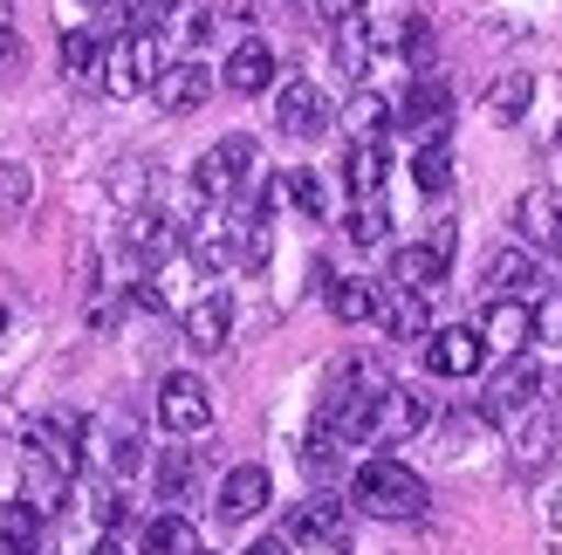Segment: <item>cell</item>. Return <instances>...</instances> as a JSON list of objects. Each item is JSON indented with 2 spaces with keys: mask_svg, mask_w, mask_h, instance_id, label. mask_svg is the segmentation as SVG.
<instances>
[{
  "mask_svg": "<svg viewBox=\"0 0 562 555\" xmlns=\"http://www.w3.org/2000/svg\"><path fill=\"white\" fill-rule=\"evenodd\" d=\"M426 501H432V487L418 480L405 460L378 453V460L350 466V508H357V514H378V521H418V514H426Z\"/></svg>",
  "mask_w": 562,
  "mask_h": 555,
  "instance_id": "1",
  "label": "cell"
},
{
  "mask_svg": "<svg viewBox=\"0 0 562 555\" xmlns=\"http://www.w3.org/2000/svg\"><path fill=\"white\" fill-rule=\"evenodd\" d=\"M158 69H165V35H124L117 48H103V76L97 82L117 103H131V97H145L158 82Z\"/></svg>",
  "mask_w": 562,
  "mask_h": 555,
  "instance_id": "2",
  "label": "cell"
},
{
  "mask_svg": "<svg viewBox=\"0 0 562 555\" xmlns=\"http://www.w3.org/2000/svg\"><path fill=\"white\" fill-rule=\"evenodd\" d=\"M350 529H357L350 501H336V494H308V501L289 508V529H281V542H302V548L344 555V548H350Z\"/></svg>",
  "mask_w": 562,
  "mask_h": 555,
  "instance_id": "3",
  "label": "cell"
},
{
  "mask_svg": "<svg viewBox=\"0 0 562 555\" xmlns=\"http://www.w3.org/2000/svg\"><path fill=\"white\" fill-rule=\"evenodd\" d=\"M247 172H255V137H220L213 151H200V165H192V192H200L206 206H220V200H240V185H247Z\"/></svg>",
  "mask_w": 562,
  "mask_h": 555,
  "instance_id": "4",
  "label": "cell"
},
{
  "mask_svg": "<svg viewBox=\"0 0 562 555\" xmlns=\"http://www.w3.org/2000/svg\"><path fill=\"white\" fill-rule=\"evenodd\" d=\"M432 392H418V384H391V392L378 398L371 411V446H405V439H418L432 426Z\"/></svg>",
  "mask_w": 562,
  "mask_h": 555,
  "instance_id": "5",
  "label": "cell"
},
{
  "mask_svg": "<svg viewBox=\"0 0 562 555\" xmlns=\"http://www.w3.org/2000/svg\"><path fill=\"white\" fill-rule=\"evenodd\" d=\"M542 405V364L536 356H508V364L494 371L487 398H481V419H521V411Z\"/></svg>",
  "mask_w": 562,
  "mask_h": 555,
  "instance_id": "6",
  "label": "cell"
},
{
  "mask_svg": "<svg viewBox=\"0 0 562 555\" xmlns=\"http://www.w3.org/2000/svg\"><path fill=\"white\" fill-rule=\"evenodd\" d=\"M391 124L412 131L418 145H426V137H446V124H453V90H446L439 76H418L412 90L391 103Z\"/></svg>",
  "mask_w": 562,
  "mask_h": 555,
  "instance_id": "7",
  "label": "cell"
},
{
  "mask_svg": "<svg viewBox=\"0 0 562 555\" xmlns=\"http://www.w3.org/2000/svg\"><path fill=\"white\" fill-rule=\"evenodd\" d=\"M158 426L165 432H179V439H192V432H206L213 426V392L192 371H172L158 384Z\"/></svg>",
  "mask_w": 562,
  "mask_h": 555,
  "instance_id": "8",
  "label": "cell"
},
{
  "mask_svg": "<svg viewBox=\"0 0 562 555\" xmlns=\"http://www.w3.org/2000/svg\"><path fill=\"white\" fill-rule=\"evenodd\" d=\"M151 97H158L165 117H192V110L213 97V69L200 63V55H179V63H165V69H158Z\"/></svg>",
  "mask_w": 562,
  "mask_h": 555,
  "instance_id": "9",
  "label": "cell"
},
{
  "mask_svg": "<svg viewBox=\"0 0 562 555\" xmlns=\"http://www.w3.org/2000/svg\"><path fill=\"white\" fill-rule=\"evenodd\" d=\"M473 329H481L487 356H521L528 343H536V322H528V302H521V295H494Z\"/></svg>",
  "mask_w": 562,
  "mask_h": 555,
  "instance_id": "10",
  "label": "cell"
},
{
  "mask_svg": "<svg viewBox=\"0 0 562 555\" xmlns=\"http://www.w3.org/2000/svg\"><path fill=\"white\" fill-rule=\"evenodd\" d=\"M515 234H521L528 254H555V247H562V192L528 185L515 200Z\"/></svg>",
  "mask_w": 562,
  "mask_h": 555,
  "instance_id": "11",
  "label": "cell"
},
{
  "mask_svg": "<svg viewBox=\"0 0 562 555\" xmlns=\"http://www.w3.org/2000/svg\"><path fill=\"white\" fill-rule=\"evenodd\" d=\"M481 364H487V343H481L473 322H453V329H432L426 337V371L432 377H473Z\"/></svg>",
  "mask_w": 562,
  "mask_h": 555,
  "instance_id": "12",
  "label": "cell"
},
{
  "mask_svg": "<svg viewBox=\"0 0 562 555\" xmlns=\"http://www.w3.org/2000/svg\"><path fill=\"white\" fill-rule=\"evenodd\" d=\"M274 124H281V137H323V124H329V110H323V90L308 76H289L274 90Z\"/></svg>",
  "mask_w": 562,
  "mask_h": 555,
  "instance_id": "13",
  "label": "cell"
},
{
  "mask_svg": "<svg viewBox=\"0 0 562 555\" xmlns=\"http://www.w3.org/2000/svg\"><path fill=\"white\" fill-rule=\"evenodd\" d=\"M220 82H227L234 97H261L268 82H281V63H274V48H268L261 35L234 42V55H227V63H220Z\"/></svg>",
  "mask_w": 562,
  "mask_h": 555,
  "instance_id": "14",
  "label": "cell"
},
{
  "mask_svg": "<svg viewBox=\"0 0 562 555\" xmlns=\"http://www.w3.org/2000/svg\"><path fill=\"white\" fill-rule=\"evenodd\" d=\"M227 337H234V295L213 288V295H200L186 309V343L200 350V356H220V350H227Z\"/></svg>",
  "mask_w": 562,
  "mask_h": 555,
  "instance_id": "15",
  "label": "cell"
},
{
  "mask_svg": "<svg viewBox=\"0 0 562 555\" xmlns=\"http://www.w3.org/2000/svg\"><path fill=\"white\" fill-rule=\"evenodd\" d=\"M213 501H220V521H255V514L274 501V480H268V466H255V460H247V466H234V474L220 480V494H213Z\"/></svg>",
  "mask_w": 562,
  "mask_h": 555,
  "instance_id": "16",
  "label": "cell"
},
{
  "mask_svg": "<svg viewBox=\"0 0 562 555\" xmlns=\"http://www.w3.org/2000/svg\"><path fill=\"white\" fill-rule=\"evenodd\" d=\"M69 480H76V474H63V466H55L48 453H35V446H21V501L35 508L42 521H48L55 508H63V501H69Z\"/></svg>",
  "mask_w": 562,
  "mask_h": 555,
  "instance_id": "17",
  "label": "cell"
},
{
  "mask_svg": "<svg viewBox=\"0 0 562 555\" xmlns=\"http://www.w3.org/2000/svg\"><path fill=\"white\" fill-rule=\"evenodd\" d=\"M384 337H398V343H412V337H432V302L426 295H412V288H378V316H371Z\"/></svg>",
  "mask_w": 562,
  "mask_h": 555,
  "instance_id": "18",
  "label": "cell"
},
{
  "mask_svg": "<svg viewBox=\"0 0 562 555\" xmlns=\"http://www.w3.org/2000/svg\"><path fill=\"white\" fill-rule=\"evenodd\" d=\"M27 446L48 453L63 474H76L82 466V426L69 419V411H42V419H27Z\"/></svg>",
  "mask_w": 562,
  "mask_h": 555,
  "instance_id": "19",
  "label": "cell"
},
{
  "mask_svg": "<svg viewBox=\"0 0 562 555\" xmlns=\"http://www.w3.org/2000/svg\"><path fill=\"white\" fill-rule=\"evenodd\" d=\"M446 282V261L432 254L426 240L418 247H398V254H391V268H384V288H412V295H432Z\"/></svg>",
  "mask_w": 562,
  "mask_h": 555,
  "instance_id": "20",
  "label": "cell"
},
{
  "mask_svg": "<svg viewBox=\"0 0 562 555\" xmlns=\"http://www.w3.org/2000/svg\"><path fill=\"white\" fill-rule=\"evenodd\" d=\"M200 474H206V466H200L192 446H165V460H158V501L172 514H186V501L200 494Z\"/></svg>",
  "mask_w": 562,
  "mask_h": 555,
  "instance_id": "21",
  "label": "cell"
},
{
  "mask_svg": "<svg viewBox=\"0 0 562 555\" xmlns=\"http://www.w3.org/2000/svg\"><path fill=\"white\" fill-rule=\"evenodd\" d=\"M124 247H131V261L158 268V261H172V254H179V227H172L165 213H131V227H124Z\"/></svg>",
  "mask_w": 562,
  "mask_h": 555,
  "instance_id": "22",
  "label": "cell"
},
{
  "mask_svg": "<svg viewBox=\"0 0 562 555\" xmlns=\"http://www.w3.org/2000/svg\"><path fill=\"white\" fill-rule=\"evenodd\" d=\"M329 35H336V69H344V76H363V69H371V55H378V27L363 21V14L336 21Z\"/></svg>",
  "mask_w": 562,
  "mask_h": 555,
  "instance_id": "23",
  "label": "cell"
},
{
  "mask_svg": "<svg viewBox=\"0 0 562 555\" xmlns=\"http://www.w3.org/2000/svg\"><path fill=\"white\" fill-rule=\"evenodd\" d=\"M555 446H562V398H555L549 411H536V419H528L521 446H515V466H521V474H536V466H542Z\"/></svg>",
  "mask_w": 562,
  "mask_h": 555,
  "instance_id": "24",
  "label": "cell"
},
{
  "mask_svg": "<svg viewBox=\"0 0 562 555\" xmlns=\"http://www.w3.org/2000/svg\"><path fill=\"white\" fill-rule=\"evenodd\" d=\"M412 185L426 192V200L453 192V145H446V137H426V145L412 151Z\"/></svg>",
  "mask_w": 562,
  "mask_h": 555,
  "instance_id": "25",
  "label": "cell"
},
{
  "mask_svg": "<svg viewBox=\"0 0 562 555\" xmlns=\"http://www.w3.org/2000/svg\"><path fill=\"white\" fill-rule=\"evenodd\" d=\"M192 548H200V535H192V521L172 514V508L151 514V521H145V535H137V555H192Z\"/></svg>",
  "mask_w": 562,
  "mask_h": 555,
  "instance_id": "26",
  "label": "cell"
},
{
  "mask_svg": "<svg viewBox=\"0 0 562 555\" xmlns=\"http://www.w3.org/2000/svg\"><path fill=\"white\" fill-rule=\"evenodd\" d=\"M542 282V268H536V254H528V247H501V254L487 261V288L494 295H528Z\"/></svg>",
  "mask_w": 562,
  "mask_h": 555,
  "instance_id": "27",
  "label": "cell"
},
{
  "mask_svg": "<svg viewBox=\"0 0 562 555\" xmlns=\"http://www.w3.org/2000/svg\"><path fill=\"white\" fill-rule=\"evenodd\" d=\"M344 124H350V137H357V145H384V131H391V97H378V90H357V97L344 103Z\"/></svg>",
  "mask_w": 562,
  "mask_h": 555,
  "instance_id": "28",
  "label": "cell"
},
{
  "mask_svg": "<svg viewBox=\"0 0 562 555\" xmlns=\"http://www.w3.org/2000/svg\"><path fill=\"white\" fill-rule=\"evenodd\" d=\"M384 172H391L384 145H350V165H344L350 200H384Z\"/></svg>",
  "mask_w": 562,
  "mask_h": 555,
  "instance_id": "29",
  "label": "cell"
},
{
  "mask_svg": "<svg viewBox=\"0 0 562 555\" xmlns=\"http://www.w3.org/2000/svg\"><path fill=\"white\" fill-rule=\"evenodd\" d=\"M528 97H536V76H528V69H508V76L487 90V117H494V124H521Z\"/></svg>",
  "mask_w": 562,
  "mask_h": 555,
  "instance_id": "30",
  "label": "cell"
},
{
  "mask_svg": "<svg viewBox=\"0 0 562 555\" xmlns=\"http://www.w3.org/2000/svg\"><path fill=\"white\" fill-rule=\"evenodd\" d=\"M329 316L336 322H371L378 316V282H357V274L329 282Z\"/></svg>",
  "mask_w": 562,
  "mask_h": 555,
  "instance_id": "31",
  "label": "cell"
},
{
  "mask_svg": "<svg viewBox=\"0 0 562 555\" xmlns=\"http://www.w3.org/2000/svg\"><path fill=\"white\" fill-rule=\"evenodd\" d=\"M63 76L69 82H97L103 76V42L90 35V27H69L63 35Z\"/></svg>",
  "mask_w": 562,
  "mask_h": 555,
  "instance_id": "32",
  "label": "cell"
},
{
  "mask_svg": "<svg viewBox=\"0 0 562 555\" xmlns=\"http://www.w3.org/2000/svg\"><path fill=\"white\" fill-rule=\"evenodd\" d=\"M0 542H8L14 555H42V514L27 501H8L0 508Z\"/></svg>",
  "mask_w": 562,
  "mask_h": 555,
  "instance_id": "33",
  "label": "cell"
},
{
  "mask_svg": "<svg viewBox=\"0 0 562 555\" xmlns=\"http://www.w3.org/2000/svg\"><path fill=\"white\" fill-rule=\"evenodd\" d=\"M274 185H281V200H289L302 219H323V213H329V192H323V179H316V172H281Z\"/></svg>",
  "mask_w": 562,
  "mask_h": 555,
  "instance_id": "34",
  "label": "cell"
},
{
  "mask_svg": "<svg viewBox=\"0 0 562 555\" xmlns=\"http://www.w3.org/2000/svg\"><path fill=\"white\" fill-rule=\"evenodd\" d=\"M344 234H350L357 247H378V240L391 234V213H384V200H350V213H344Z\"/></svg>",
  "mask_w": 562,
  "mask_h": 555,
  "instance_id": "35",
  "label": "cell"
},
{
  "mask_svg": "<svg viewBox=\"0 0 562 555\" xmlns=\"http://www.w3.org/2000/svg\"><path fill=\"white\" fill-rule=\"evenodd\" d=\"M97 460L110 466V474H137L145 446H137V432H131V426H110V432H97Z\"/></svg>",
  "mask_w": 562,
  "mask_h": 555,
  "instance_id": "36",
  "label": "cell"
},
{
  "mask_svg": "<svg viewBox=\"0 0 562 555\" xmlns=\"http://www.w3.org/2000/svg\"><path fill=\"white\" fill-rule=\"evenodd\" d=\"M27 200H35V172L8 158V165H0V227H8V219H21Z\"/></svg>",
  "mask_w": 562,
  "mask_h": 555,
  "instance_id": "37",
  "label": "cell"
},
{
  "mask_svg": "<svg viewBox=\"0 0 562 555\" xmlns=\"http://www.w3.org/2000/svg\"><path fill=\"white\" fill-rule=\"evenodd\" d=\"M398 48H405V63H412V76H432V63H439V42H432V27L426 21H405L398 27Z\"/></svg>",
  "mask_w": 562,
  "mask_h": 555,
  "instance_id": "38",
  "label": "cell"
},
{
  "mask_svg": "<svg viewBox=\"0 0 562 555\" xmlns=\"http://www.w3.org/2000/svg\"><path fill=\"white\" fill-rule=\"evenodd\" d=\"M82 501H90V521H97V529H124V521H131L124 494L110 487V480H90V487H82Z\"/></svg>",
  "mask_w": 562,
  "mask_h": 555,
  "instance_id": "39",
  "label": "cell"
},
{
  "mask_svg": "<svg viewBox=\"0 0 562 555\" xmlns=\"http://www.w3.org/2000/svg\"><path fill=\"white\" fill-rule=\"evenodd\" d=\"M302 466H308V474H323V480H329L336 466H344V439H336V432H323V426H316V432L302 439Z\"/></svg>",
  "mask_w": 562,
  "mask_h": 555,
  "instance_id": "40",
  "label": "cell"
},
{
  "mask_svg": "<svg viewBox=\"0 0 562 555\" xmlns=\"http://www.w3.org/2000/svg\"><path fill=\"white\" fill-rule=\"evenodd\" d=\"M528 322H536V343L562 350V288H549L542 302H528Z\"/></svg>",
  "mask_w": 562,
  "mask_h": 555,
  "instance_id": "41",
  "label": "cell"
},
{
  "mask_svg": "<svg viewBox=\"0 0 562 555\" xmlns=\"http://www.w3.org/2000/svg\"><path fill=\"white\" fill-rule=\"evenodd\" d=\"M124 302H131V309H145V316H165V309H172V295H165L158 274H137V282L124 288Z\"/></svg>",
  "mask_w": 562,
  "mask_h": 555,
  "instance_id": "42",
  "label": "cell"
},
{
  "mask_svg": "<svg viewBox=\"0 0 562 555\" xmlns=\"http://www.w3.org/2000/svg\"><path fill=\"white\" fill-rule=\"evenodd\" d=\"M357 14V0H302V21L308 27H336V21H350Z\"/></svg>",
  "mask_w": 562,
  "mask_h": 555,
  "instance_id": "43",
  "label": "cell"
},
{
  "mask_svg": "<svg viewBox=\"0 0 562 555\" xmlns=\"http://www.w3.org/2000/svg\"><path fill=\"white\" fill-rule=\"evenodd\" d=\"M453 240H460V234H453V219H439V227L426 234V247H432V254H439V261H453Z\"/></svg>",
  "mask_w": 562,
  "mask_h": 555,
  "instance_id": "44",
  "label": "cell"
},
{
  "mask_svg": "<svg viewBox=\"0 0 562 555\" xmlns=\"http://www.w3.org/2000/svg\"><path fill=\"white\" fill-rule=\"evenodd\" d=\"M14 69H21V42L0 35V76H14Z\"/></svg>",
  "mask_w": 562,
  "mask_h": 555,
  "instance_id": "45",
  "label": "cell"
},
{
  "mask_svg": "<svg viewBox=\"0 0 562 555\" xmlns=\"http://www.w3.org/2000/svg\"><path fill=\"white\" fill-rule=\"evenodd\" d=\"M247 555H289V542H281V535H268V542H255Z\"/></svg>",
  "mask_w": 562,
  "mask_h": 555,
  "instance_id": "46",
  "label": "cell"
},
{
  "mask_svg": "<svg viewBox=\"0 0 562 555\" xmlns=\"http://www.w3.org/2000/svg\"><path fill=\"white\" fill-rule=\"evenodd\" d=\"M549 529H562V487H555V501H549Z\"/></svg>",
  "mask_w": 562,
  "mask_h": 555,
  "instance_id": "47",
  "label": "cell"
},
{
  "mask_svg": "<svg viewBox=\"0 0 562 555\" xmlns=\"http://www.w3.org/2000/svg\"><path fill=\"white\" fill-rule=\"evenodd\" d=\"M90 555H124V548H117V542H97V548H90Z\"/></svg>",
  "mask_w": 562,
  "mask_h": 555,
  "instance_id": "48",
  "label": "cell"
},
{
  "mask_svg": "<svg viewBox=\"0 0 562 555\" xmlns=\"http://www.w3.org/2000/svg\"><path fill=\"white\" fill-rule=\"evenodd\" d=\"M0 35H8V0H0Z\"/></svg>",
  "mask_w": 562,
  "mask_h": 555,
  "instance_id": "49",
  "label": "cell"
},
{
  "mask_svg": "<svg viewBox=\"0 0 562 555\" xmlns=\"http://www.w3.org/2000/svg\"><path fill=\"white\" fill-rule=\"evenodd\" d=\"M0 337H8V309H0Z\"/></svg>",
  "mask_w": 562,
  "mask_h": 555,
  "instance_id": "50",
  "label": "cell"
},
{
  "mask_svg": "<svg viewBox=\"0 0 562 555\" xmlns=\"http://www.w3.org/2000/svg\"><path fill=\"white\" fill-rule=\"evenodd\" d=\"M192 555H206V548H192Z\"/></svg>",
  "mask_w": 562,
  "mask_h": 555,
  "instance_id": "51",
  "label": "cell"
},
{
  "mask_svg": "<svg viewBox=\"0 0 562 555\" xmlns=\"http://www.w3.org/2000/svg\"><path fill=\"white\" fill-rule=\"evenodd\" d=\"M357 8H363V0H357Z\"/></svg>",
  "mask_w": 562,
  "mask_h": 555,
  "instance_id": "52",
  "label": "cell"
}]
</instances>
